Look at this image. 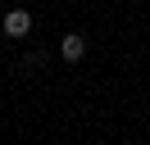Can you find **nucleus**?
Returning a JSON list of instances; mask_svg holds the SVG:
<instances>
[{
    "mask_svg": "<svg viewBox=\"0 0 150 145\" xmlns=\"http://www.w3.org/2000/svg\"><path fill=\"white\" fill-rule=\"evenodd\" d=\"M0 27H5L9 41H23V36H32V14H28L23 5H14L9 14H5V23H0Z\"/></svg>",
    "mask_w": 150,
    "mask_h": 145,
    "instance_id": "obj_1",
    "label": "nucleus"
},
{
    "mask_svg": "<svg viewBox=\"0 0 150 145\" xmlns=\"http://www.w3.org/2000/svg\"><path fill=\"white\" fill-rule=\"evenodd\" d=\"M59 54H64L68 63H82V59H86V36H77V32H68L64 41H59Z\"/></svg>",
    "mask_w": 150,
    "mask_h": 145,
    "instance_id": "obj_2",
    "label": "nucleus"
}]
</instances>
